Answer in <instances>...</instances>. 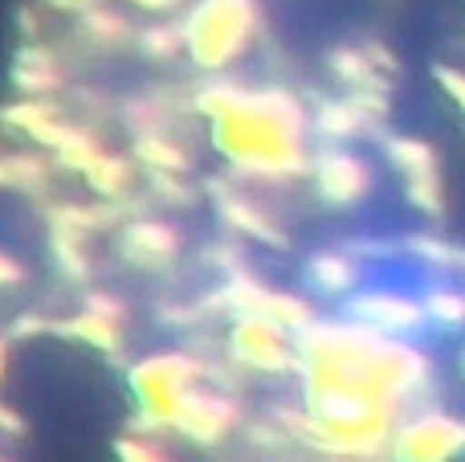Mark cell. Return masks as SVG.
<instances>
[{
    "mask_svg": "<svg viewBox=\"0 0 465 462\" xmlns=\"http://www.w3.org/2000/svg\"><path fill=\"white\" fill-rule=\"evenodd\" d=\"M229 348L241 365L262 368V373H286V368H298V344L294 332H286L282 324L265 316H241L232 324Z\"/></svg>",
    "mask_w": 465,
    "mask_h": 462,
    "instance_id": "cell-4",
    "label": "cell"
},
{
    "mask_svg": "<svg viewBox=\"0 0 465 462\" xmlns=\"http://www.w3.org/2000/svg\"><path fill=\"white\" fill-rule=\"evenodd\" d=\"M86 176H90V185H94L103 196H114L123 185H127L131 172H127V164H119V160H94L86 168Z\"/></svg>",
    "mask_w": 465,
    "mask_h": 462,
    "instance_id": "cell-10",
    "label": "cell"
},
{
    "mask_svg": "<svg viewBox=\"0 0 465 462\" xmlns=\"http://www.w3.org/2000/svg\"><path fill=\"white\" fill-rule=\"evenodd\" d=\"M119 250L135 270H163L176 258L180 237H176V229L160 226V221H135V226L123 229Z\"/></svg>",
    "mask_w": 465,
    "mask_h": 462,
    "instance_id": "cell-6",
    "label": "cell"
},
{
    "mask_svg": "<svg viewBox=\"0 0 465 462\" xmlns=\"http://www.w3.org/2000/svg\"><path fill=\"white\" fill-rule=\"evenodd\" d=\"M21 278H25L21 262H16V258H8V254L0 250V286H13V283H21Z\"/></svg>",
    "mask_w": 465,
    "mask_h": 462,
    "instance_id": "cell-13",
    "label": "cell"
},
{
    "mask_svg": "<svg viewBox=\"0 0 465 462\" xmlns=\"http://www.w3.org/2000/svg\"><path fill=\"white\" fill-rule=\"evenodd\" d=\"M232 422H237L232 401L217 397V393H201V389H196L193 397H188L184 414H180L176 430H184L188 438H196V442H217L221 434H229Z\"/></svg>",
    "mask_w": 465,
    "mask_h": 462,
    "instance_id": "cell-7",
    "label": "cell"
},
{
    "mask_svg": "<svg viewBox=\"0 0 465 462\" xmlns=\"http://www.w3.org/2000/svg\"><path fill=\"white\" fill-rule=\"evenodd\" d=\"M314 185L331 205H355L371 188V172L343 147H331L314 160Z\"/></svg>",
    "mask_w": 465,
    "mask_h": 462,
    "instance_id": "cell-5",
    "label": "cell"
},
{
    "mask_svg": "<svg viewBox=\"0 0 465 462\" xmlns=\"http://www.w3.org/2000/svg\"><path fill=\"white\" fill-rule=\"evenodd\" d=\"M143 45H147V54L168 57L172 49H184V41H180V29H147Z\"/></svg>",
    "mask_w": 465,
    "mask_h": 462,
    "instance_id": "cell-11",
    "label": "cell"
},
{
    "mask_svg": "<svg viewBox=\"0 0 465 462\" xmlns=\"http://www.w3.org/2000/svg\"><path fill=\"white\" fill-rule=\"evenodd\" d=\"M0 381H5V344H0Z\"/></svg>",
    "mask_w": 465,
    "mask_h": 462,
    "instance_id": "cell-14",
    "label": "cell"
},
{
    "mask_svg": "<svg viewBox=\"0 0 465 462\" xmlns=\"http://www.w3.org/2000/svg\"><path fill=\"white\" fill-rule=\"evenodd\" d=\"M201 111L213 123V144L232 168L257 176H286L302 168L306 119L286 90L213 86L201 95Z\"/></svg>",
    "mask_w": 465,
    "mask_h": 462,
    "instance_id": "cell-1",
    "label": "cell"
},
{
    "mask_svg": "<svg viewBox=\"0 0 465 462\" xmlns=\"http://www.w3.org/2000/svg\"><path fill=\"white\" fill-rule=\"evenodd\" d=\"M127 385L135 393V406L143 422L176 426L188 397L196 393V360L180 357V352L147 357L127 373Z\"/></svg>",
    "mask_w": 465,
    "mask_h": 462,
    "instance_id": "cell-3",
    "label": "cell"
},
{
    "mask_svg": "<svg viewBox=\"0 0 465 462\" xmlns=\"http://www.w3.org/2000/svg\"><path fill=\"white\" fill-rule=\"evenodd\" d=\"M253 25H257L253 0H196L193 13L180 25V41H184L188 57L201 70L221 74L245 54Z\"/></svg>",
    "mask_w": 465,
    "mask_h": 462,
    "instance_id": "cell-2",
    "label": "cell"
},
{
    "mask_svg": "<svg viewBox=\"0 0 465 462\" xmlns=\"http://www.w3.org/2000/svg\"><path fill=\"white\" fill-rule=\"evenodd\" d=\"M306 283L319 295H343L355 283V262L343 258V254H314L306 262Z\"/></svg>",
    "mask_w": 465,
    "mask_h": 462,
    "instance_id": "cell-8",
    "label": "cell"
},
{
    "mask_svg": "<svg viewBox=\"0 0 465 462\" xmlns=\"http://www.w3.org/2000/svg\"><path fill=\"white\" fill-rule=\"evenodd\" d=\"M70 332H78L82 340H90V344H98V348H119V324L114 319H103V316H94V311H86V316H78L70 324Z\"/></svg>",
    "mask_w": 465,
    "mask_h": 462,
    "instance_id": "cell-9",
    "label": "cell"
},
{
    "mask_svg": "<svg viewBox=\"0 0 465 462\" xmlns=\"http://www.w3.org/2000/svg\"><path fill=\"white\" fill-rule=\"evenodd\" d=\"M119 455H123V462H163L152 447H143V442H123Z\"/></svg>",
    "mask_w": 465,
    "mask_h": 462,
    "instance_id": "cell-12",
    "label": "cell"
}]
</instances>
